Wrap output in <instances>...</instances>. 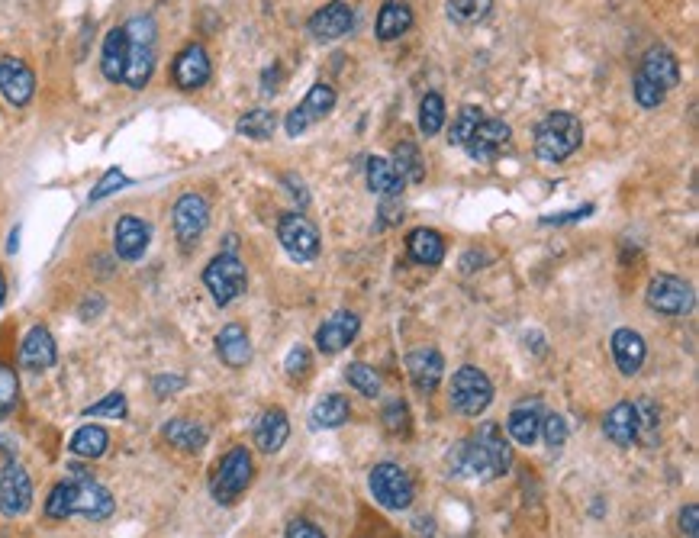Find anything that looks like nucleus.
I'll list each match as a JSON object with an SVG mask.
<instances>
[{"mask_svg":"<svg viewBox=\"0 0 699 538\" xmlns=\"http://www.w3.org/2000/svg\"><path fill=\"white\" fill-rule=\"evenodd\" d=\"M71 455L78 458H100L110 448V435L104 426H81L75 435H71Z\"/></svg>","mask_w":699,"mask_h":538,"instance_id":"36","label":"nucleus"},{"mask_svg":"<svg viewBox=\"0 0 699 538\" xmlns=\"http://www.w3.org/2000/svg\"><path fill=\"white\" fill-rule=\"evenodd\" d=\"M609 348H613L616 368H619L625 377H632V374L642 371L645 355H648V345H645V339L638 336L635 329H616V332H613V342H609Z\"/></svg>","mask_w":699,"mask_h":538,"instance_id":"23","label":"nucleus"},{"mask_svg":"<svg viewBox=\"0 0 699 538\" xmlns=\"http://www.w3.org/2000/svg\"><path fill=\"white\" fill-rule=\"evenodd\" d=\"M210 75H213L210 55H207V49L200 46V42L184 46L178 52V58H174V65H171V78H174V84L181 87V91H200V87L210 81Z\"/></svg>","mask_w":699,"mask_h":538,"instance_id":"13","label":"nucleus"},{"mask_svg":"<svg viewBox=\"0 0 699 538\" xmlns=\"http://www.w3.org/2000/svg\"><path fill=\"white\" fill-rule=\"evenodd\" d=\"M284 371L294 377V381H307L310 371H313V358H310V348L307 345H294L290 355L284 361Z\"/></svg>","mask_w":699,"mask_h":538,"instance_id":"45","label":"nucleus"},{"mask_svg":"<svg viewBox=\"0 0 699 538\" xmlns=\"http://www.w3.org/2000/svg\"><path fill=\"white\" fill-rule=\"evenodd\" d=\"M680 84V62L677 55L667 46H651L642 62H638V71L632 78V97L638 100V107L654 110L661 107L667 94Z\"/></svg>","mask_w":699,"mask_h":538,"instance_id":"2","label":"nucleus"},{"mask_svg":"<svg viewBox=\"0 0 699 538\" xmlns=\"http://www.w3.org/2000/svg\"><path fill=\"white\" fill-rule=\"evenodd\" d=\"M0 94L7 104L26 107L36 94V75L23 58H0Z\"/></svg>","mask_w":699,"mask_h":538,"instance_id":"16","label":"nucleus"},{"mask_svg":"<svg viewBox=\"0 0 699 538\" xmlns=\"http://www.w3.org/2000/svg\"><path fill=\"white\" fill-rule=\"evenodd\" d=\"M100 310H104V300H100V294H91V300H84V307H81V319L91 323V319L100 316Z\"/></svg>","mask_w":699,"mask_h":538,"instance_id":"54","label":"nucleus"},{"mask_svg":"<svg viewBox=\"0 0 699 538\" xmlns=\"http://www.w3.org/2000/svg\"><path fill=\"white\" fill-rule=\"evenodd\" d=\"M290 435V419L284 410H278V406H271L268 413H261L258 426H255V445L261 448L265 455H274L281 452L284 442Z\"/></svg>","mask_w":699,"mask_h":538,"instance_id":"25","label":"nucleus"},{"mask_svg":"<svg viewBox=\"0 0 699 538\" xmlns=\"http://www.w3.org/2000/svg\"><path fill=\"white\" fill-rule=\"evenodd\" d=\"M406 371H410V381L413 387L419 390V394H432L435 387L442 384V374H445V358L439 348H413L410 355H406Z\"/></svg>","mask_w":699,"mask_h":538,"instance_id":"19","label":"nucleus"},{"mask_svg":"<svg viewBox=\"0 0 699 538\" xmlns=\"http://www.w3.org/2000/svg\"><path fill=\"white\" fill-rule=\"evenodd\" d=\"M358 332H361V319L348 310H339L316 329V348L326 355H339L342 348H348L358 339Z\"/></svg>","mask_w":699,"mask_h":538,"instance_id":"18","label":"nucleus"},{"mask_svg":"<svg viewBox=\"0 0 699 538\" xmlns=\"http://www.w3.org/2000/svg\"><path fill=\"white\" fill-rule=\"evenodd\" d=\"M368 487H371V497L384 506V510H406L413 503V481L406 477V471L400 464H374L371 474H368Z\"/></svg>","mask_w":699,"mask_h":538,"instance_id":"7","label":"nucleus"},{"mask_svg":"<svg viewBox=\"0 0 699 538\" xmlns=\"http://www.w3.org/2000/svg\"><path fill=\"white\" fill-rule=\"evenodd\" d=\"M20 397V381L7 365H0V416H7Z\"/></svg>","mask_w":699,"mask_h":538,"instance_id":"46","label":"nucleus"},{"mask_svg":"<svg viewBox=\"0 0 699 538\" xmlns=\"http://www.w3.org/2000/svg\"><path fill=\"white\" fill-rule=\"evenodd\" d=\"M126 42H129V39H126ZM152 71H155V46H149V42H129L123 84H129L133 91H142V87L149 84Z\"/></svg>","mask_w":699,"mask_h":538,"instance_id":"30","label":"nucleus"},{"mask_svg":"<svg viewBox=\"0 0 699 538\" xmlns=\"http://www.w3.org/2000/svg\"><path fill=\"white\" fill-rule=\"evenodd\" d=\"M345 381L352 384L358 394H364V397H377V394H381V374H377L371 365H364V361H355V365L345 368Z\"/></svg>","mask_w":699,"mask_h":538,"instance_id":"41","label":"nucleus"},{"mask_svg":"<svg viewBox=\"0 0 699 538\" xmlns=\"http://www.w3.org/2000/svg\"><path fill=\"white\" fill-rule=\"evenodd\" d=\"M216 355L226 368H245L252 361V339L245 326L239 323H226L216 336Z\"/></svg>","mask_w":699,"mask_h":538,"instance_id":"24","label":"nucleus"},{"mask_svg":"<svg viewBox=\"0 0 699 538\" xmlns=\"http://www.w3.org/2000/svg\"><path fill=\"white\" fill-rule=\"evenodd\" d=\"M126 55H129L126 33H123V26H116V29H110V33H107L104 49H100V71H104L107 81L123 84V75H126Z\"/></svg>","mask_w":699,"mask_h":538,"instance_id":"27","label":"nucleus"},{"mask_svg":"<svg viewBox=\"0 0 699 538\" xmlns=\"http://www.w3.org/2000/svg\"><path fill=\"white\" fill-rule=\"evenodd\" d=\"M480 116H484V110H480V107H461L455 120H451V133H448L451 145H458V149H461V145L468 142V136L474 133V126L480 123Z\"/></svg>","mask_w":699,"mask_h":538,"instance_id":"42","label":"nucleus"},{"mask_svg":"<svg viewBox=\"0 0 699 538\" xmlns=\"http://www.w3.org/2000/svg\"><path fill=\"white\" fill-rule=\"evenodd\" d=\"M171 223H174V236H178V242L184 245V249H191L210 223L207 200H203L200 194H181L171 210Z\"/></svg>","mask_w":699,"mask_h":538,"instance_id":"12","label":"nucleus"},{"mask_svg":"<svg viewBox=\"0 0 699 538\" xmlns=\"http://www.w3.org/2000/svg\"><path fill=\"white\" fill-rule=\"evenodd\" d=\"M4 297H7V281H4V274H0V303H4Z\"/></svg>","mask_w":699,"mask_h":538,"instance_id":"57","label":"nucleus"},{"mask_svg":"<svg viewBox=\"0 0 699 538\" xmlns=\"http://www.w3.org/2000/svg\"><path fill=\"white\" fill-rule=\"evenodd\" d=\"M593 213V203H587V207H580V210H567V213H555V216H545V223L548 226H564V223H577V220H584V216Z\"/></svg>","mask_w":699,"mask_h":538,"instance_id":"52","label":"nucleus"},{"mask_svg":"<svg viewBox=\"0 0 699 538\" xmlns=\"http://www.w3.org/2000/svg\"><path fill=\"white\" fill-rule=\"evenodd\" d=\"M680 532L687 538H699V506L690 503L687 510L680 513Z\"/></svg>","mask_w":699,"mask_h":538,"instance_id":"50","label":"nucleus"},{"mask_svg":"<svg viewBox=\"0 0 699 538\" xmlns=\"http://www.w3.org/2000/svg\"><path fill=\"white\" fill-rule=\"evenodd\" d=\"M448 400H451V410L461 413V416H480L490 406L493 400V384L490 377L474 368V365H464L451 374V387H448Z\"/></svg>","mask_w":699,"mask_h":538,"instance_id":"5","label":"nucleus"},{"mask_svg":"<svg viewBox=\"0 0 699 538\" xmlns=\"http://www.w3.org/2000/svg\"><path fill=\"white\" fill-rule=\"evenodd\" d=\"M406 249H410L413 261H419V265H426V268H439L445 261V239L426 226H419L406 236Z\"/></svg>","mask_w":699,"mask_h":538,"instance_id":"26","label":"nucleus"},{"mask_svg":"<svg viewBox=\"0 0 699 538\" xmlns=\"http://www.w3.org/2000/svg\"><path fill=\"white\" fill-rule=\"evenodd\" d=\"M603 432L606 439L619 445V448H629L635 442V432H638V423H635V406L632 400H619L613 410L606 413L603 419Z\"/></svg>","mask_w":699,"mask_h":538,"instance_id":"28","label":"nucleus"},{"mask_svg":"<svg viewBox=\"0 0 699 538\" xmlns=\"http://www.w3.org/2000/svg\"><path fill=\"white\" fill-rule=\"evenodd\" d=\"M33 503V481L23 468H13L0 477V513L4 516H23Z\"/></svg>","mask_w":699,"mask_h":538,"instance_id":"21","label":"nucleus"},{"mask_svg":"<svg viewBox=\"0 0 699 538\" xmlns=\"http://www.w3.org/2000/svg\"><path fill=\"white\" fill-rule=\"evenodd\" d=\"M445 97L442 94H426L422 97V104H419V129H422V136H435V133H442V126H445Z\"/></svg>","mask_w":699,"mask_h":538,"instance_id":"40","label":"nucleus"},{"mask_svg":"<svg viewBox=\"0 0 699 538\" xmlns=\"http://www.w3.org/2000/svg\"><path fill=\"white\" fill-rule=\"evenodd\" d=\"M113 493L91 481V477H78V481L58 484L49 500H46V516L52 519H68V516H87V519H107L113 513Z\"/></svg>","mask_w":699,"mask_h":538,"instance_id":"1","label":"nucleus"},{"mask_svg":"<svg viewBox=\"0 0 699 538\" xmlns=\"http://www.w3.org/2000/svg\"><path fill=\"white\" fill-rule=\"evenodd\" d=\"M509 139H513V129H509L500 116H487L484 113L461 149L468 152L471 158H477V162H493V158H500V152L509 145Z\"/></svg>","mask_w":699,"mask_h":538,"instance_id":"11","label":"nucleus"},{"mask_svg":"<svg viewBox=\"0 0 699 538\" xmlns=\"http://www.w3.org/2000/svg\"><path fill=\"white\" fill-rule=\"evenodd\" d=\"M448 20L458 26H474L484 23L493 10V0H448Z\"/></svg>","mask_w":699,"mask_h":538,"instance_id":"39","label":"nucleus"},{"mask_svg":"<svg viewBox=\"0 0 699 538\" xmlns=\"http://www.w3.org/2000/svg\"><path fill=\"white\" fill-rule=\"evenodd\" d=\"M648 307L661 316H687L696 303L693 284L677 278V274H658L648 281Z\"/></svg>","mask_w":699,"mask_h":538,"instance_id":"8","label":"nucleus"},{"mask_svg":"<svg viewBox=\"0 0 699 538\" xmlns=\"http://www.w3.org/2000/svg\"><path fill=\"white\" fill-rule=\"evenodd\" d=\"M384 426L390 435H410V426H413V419H410V410H406V403L403 400H387L384 403Z\"/></svg>","mask_w":699,"mask_h":538,"instance_id":"44","label":"nucleus"},{"mask_svg":"<svg viewBox=\"0 0 699 538\" xmlns=\"http://www.w3.org/2000/svg\"><path fill=\"white\" fill-rule=\"evenodd\" d=\"M252 474H255V464H252L249 448H242V445L232 448V452L216 464V471L210 477L213 500L220 506H232L245 493V487L252 484Z\"/></svg>","mask_w":699,"mask_h":538,"instance_id":"4","label":"nucleus"},{"mask_svg":"<svg viewBox=\"0 0 699 538\" xmlns=\"http://www.w3.org/2000/svg\"><path fill=\"white\" fill-rule=\"evenodd\" d=\"M84 416H110V419H126V397L116 390V394H107L100 403L87 406Z\"/></svg>","mask_w":699,"mask_h":538,"instance_id":"48","label":"nucleus"},{"mask_svg":"<svg viewBox=\"0 0 699 538\" xmlns=\"http://www.w3.org/2000/svg\"><path fill=\"white\" fill-rule=\"evenodd\" d=\"M10 468H13V448L4 439H0V477H4Z\"/></svg>","mask_w":699,"mask_h":538,"instance_id":"55","label":"nucleus"},{"mask_svg":"<svg viewBox=\"0 0 699 538\" xmlns=\"http://www.w3.org/2000/svg\"><path fill=\"white\" fill-rule=\"evenodd\" d=\"M203 284H207L216 307H229V303L242 297L245 287H249V271H245V265L236 255L223 252L203 268Z\"/></svg>","mask_w":699,"mask_h":538,"instance_id":"6","label":"nucleus"},{"mask_svg":"<svg viewBox=\"0 0 699 538\" xmlns=\"http://www.w3.org/2000/svg\"><path fill=\"white\" fill-rule=\"evenodd\" d=\"M152 387H155L158 397H168V394H174V390L184 387V377L181 374H158Z\"/></svg>","mask_w":699,"mask_h":538,"instance_id":"51","label":"nucleus"},{"mask_svg":"<svg viewBox=\"0 0 699 538\" xmlns=\"http://www.w3.org/2000/svg\"><path fill=\"white\" fill-rule=\"evenodd\" d=\"M542 435H545V442H548L551 452L558 455L561 448H564V442H567V423H564V416H558V413L545 416V419H542Z\"/></svg>","mask_w":699,"mask_h":538,"instance_id":"47","label":"nucleus"},{"mask_svg":"<svg viewBox=\"0 0 699 538\" xmlns=\"http://www.w3.org/2000/svg\"><path fill=\"white\" fill-rule=\"evenodd\" d=\"M368 187L377 197H400L403 194V181H400L397 168L390 165V158H381V155L368 158Z\"/></svg>","mask_w":699,"mask_h":538,"instance_id":"32","label":"nucleus"},{"mask_svg":"<svg viewBox=\"0 0 699 538\" xmlns=\"http://www.w3.org/2000/svg\"><path fill=\"white\" fill-rule=\"evenodd\" d=\"M332 110H336V91H332L329 84H313L310 91H307V97H303L300 104L284 116L287 136H290V139L303 136L313 123L326 120V116H329Z\"/></svg>","mask_w":699,"mask_h":538,"instance_id":"9","label":"nucleus"},{"mask_svg":"<svg viewBox=\"0 0 699 538\" xmlns=\"http://www.w3.org/2000/svg\"><path fill=\"white\" fill-rule=\"evenodd\" d=\"M274 126H278V116H274L271 110H249L239 116L236 123V133L245 136V139H255V142H265L274 136Z\"/></svg>","mask_w":699,"mask_h":538,"instance_id":"37","label":"nucleus"},{"mask_svg":"<svg viewBox=\"0 0 699 538\" xmlns=\"http://www.w3.org/2000/svg\"><path fill=\"white\" fill-rule=\"evenodd\" d=\"M287 538H326V532L319 526H313L310 519H294L287 526Z\"/></svg>","mask_w":699,"mask_h":538,"instance_id":"49","label":"nucleus"},{"mask_svg":"<svg viewBox=\"0 0 699 538\" xmlns=\"http://www.w3.org/2000/svg\"><path fill=\"white\" fill-rule=\"evenodd\" d=\"M413 26V7L406 0H387L377 13V39L381 42H393L403 33H410Z\"/></svg>","mask_w":699,"mask_h":538,"instance_id":"29","label":"nucleus"},{"mask_svg":"<svg viewBox=\"0 0 699 538\" xmlns=\"http://www.w3.org/2000/svg\"><path fill=\"white\" fill-rule=\"evenodd\" d=\"M17 249H20V226H17V229H13V232H10V239H7V252L13 255V252H17Z\"/></svg>","mask_w":699,"mask_h":538,"instance_id":"56","label":"nucleus"},{"mask_svg":"<svg viewBox=\"0 0 699 538\" xmlns=\"http://www.w3.org/2000/svg\"><path fill=\"white\" fill-rule=\"evenodd\" d=\"M129 184H133V178H129V174H126L123 168H107L104 178H100V181L91 187V194H87V200L97 203V200H104V197H110V194H116V191H123V187H129Z\"/></svg>","mask_w":699,"mask_h":538,"instance_id":"43","label":"nucleus"},{"mask_svg":"<svg viewBox=\"0 0 699 538\" xmlns=\"http://www.w3.org/2000/svg\"><path fill=\"white\" fill-rule=\"evenodd\" d=\"M448 468L455 477H468V481H493L497 471L487 458V452L480 448V442L474 439H461L455 448L448 452Z\"/></svg>","mask_w":699,"mask_h":538,"instance_id":"14","label":"nucleus"},{"mask_svg":"<svg viewBox=\"0 0 699 538\" xmlns=\"http://www.w3.org/2000/svg\"><path fill=\"white\" fill-rule=\"evenodd\" d=\"M149 239H152V226L142 220V216H133L126 213L116 220V229H113V249L116 255H120L123 261H139L145 255V249H149Z\"/></svg>","mask_w":699,"mask_h":538,"instance_id":"17","label":"nucleus"},{"mask_svg":"<svg viewBox=\"0 0 699 538\" xmlns=\"http://www.w3.org/2000/svg\"><path fill=\"white\" fill-rule=\"evenodd\" d=\"M584 145V126L574 113L555 110L535 126V155L548 165L567 162Z\"/></svg>","mask_w":699,"mask_h":538,"instance_id":"3","label":"nucleus"},{"mask_svg":"<svg viewBox=\"0 0 699 538\" xmlns=\"http://www.w3.org/2000/svg\"><path fill=\"white\" fill-rule=\"evenodd\" d=\"M474 439L480 442V448L487 452L493 471H497V477H503L509 468H513V452H509V442L503 439V429L500 423H484L477 429Z\"/></svg>","mask_w":699,"mask_h":538,"instance_id":"31","label":"nucleus"},{"mask_svg":"<svg viewBox=\"0 0 699 538\" xmlns=\"http://www.w3.org/2000/svg\"><path fill=\"white\" fill-rule=\"evenodd\" d=\"M307 29H310V36L316 42H336V39L348 36L355 29V10L348 7L345 0H332V4L319 7L313 13Z\"/></svg>","mask_w":699,"mask_h":538,"instance_id":"15","label":"nucleus"},{"mask_svg":"<svg viewBox=\"0 0 699 538\" xmlns=\"http://www.w3.org/2000/svg\"><path fill=\"white\" fill-rule=\"evenodd\" d=\"M278 239L284 245V252L294 261H313L319 255V249H323L316 226L303 213H284L281 216V220H278Z\"/></svg>","mask_w":699,"mask_h":538,"instance_id":"10","label":"nucleus"},{"mask_svg":"<svg viewBox=\"0 0 699 538\" xmlns=\"http://www.w3.org/2000/svg\"><path fill=\"white\" fill-rule=\"evenodd\" d=\"M348 416H352V406H348V400L342 394H329L323 397L310 413V426L313 429H342L348 423Z\"/></svg>","mask_w":699,"mask_h":538,"instance_id":"33","label":"nucleus"},{"mask_svg":"<svg viewBox=\"0 0 699 538\" xmlns=\"http://www.w3.org/2000/svg\"><path fill=\"white\" fill-rule=\"evenodd\" d=\"M393 168H397V174H400V181L406 184H419L422 178H426V162H422V152H419V145L416 142H410V139H403L400 145H397V152H393V162H390Z\"/></svg>","mask_w":699,"mask_h":538,"instance_id":"35","label":"nucleus"},{"mask_svg":"<svg viewBox=\"0 0 699 538\" xmlns=\"http://www.w3.org/2000/svg\"><path fill=\"white\" fill-rule=\"evenodd\" d=\"M278 84H281V68L271 65L265 75H261V91L271 97V94H278Z\"/></svg>","mask_w":699,"mask_h":538,"instance_id":"53","label":"nucleus"},{"mask_svg":"<svg viewBox=\"0 0 699 538\" xmlns=\"http://www.w3.org/2000/svg\"><path fill=\"white\" fill-rule=\"evenodd\" d=\"M58 361V348H55V339L52 332L46 326H33L23 336V345H20V365L29 368V371H49L52 365Z\"/></svg>","mask_w":699,"mask_h":538,"instance_id":"20","label":"nucleus"},{"mask_svg":"<svg viewBox=\"0 0 699 538\" xmlns=\"http://www.w3.org/2000/svg\"><path fill=\"white\" fill-rule=\"evenodd\" d=\"M165 439L168 445L181 448V452H200L210 435L194 419H171V423H165Z\"/></svg>","mask_w":699,"mask_h":538,"instance_id":"34","label":"nucleus"},{"mask_svg":"<svg viewBox=\"0 0 699 538\" xmlns=\"http://www.w3.org/2000/svg\"><path fill=\"white\" fill-rule=\"evenodd\" d=\"M542 403L538 400H522L513 406V413L506 419V432L513 435L516 445H535L538 435H542Z\"/></svg>","mask_w":699,"mask_h":538,"instance_id":"22","label":"nucleus"},{"mask_svg":"<svg viewBox=\"0 0 699 538\" xmlns=\"http://www.w3.org/2000/svg\"><path fill=\"white\" fill-rule=\"evenodd\" d=\"M635 423H638V432H635V442H645L648 448L658 442V429H661V413L658 406H654L648 397H638L635 403Z\"/></svg>","mask_w":699,"mask_h":538,"instance_id":"38","label":"nucleus"}]
</instances>
